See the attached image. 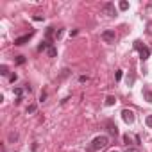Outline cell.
Segmentation results:
<instances>
[{"label": "cell", "mask_w": 152, "mask_h": 152, "mask_svg": "<svg viewBox=\"0 0 152 152\" xmlns=\"http://www.w3.org/2000/svg\"><path fill=\"white\" fill-rule=\"evenodd\" d=\"M125 152H140V148H138V147H127Z\"/></svg>", "instance_id": "obj_15"}, {"label": "cell", "mask_w": 152, "mask_h": 152, "mask_svg": "<svg viewBox=\"0 0 152 152\" xmlns=\"http://www.w3.org/2000/svg\"><path fill=\"white\" fill-rule=\"evenodd\" d=\"M16 140H18V134L16 132H11L9 134V141H16Z\"/></svg>", "instance_id": "obj_14"}, {"label": "cell", "mask_w": 152, "mask_h": 152, "mask_svg": "<svg viewBox=\"0 0 152 152\" xmlns=\"http://www.w3.org/2000/svg\"><path fill=\"white\" fill-rule=\"evenodd\" d=\"M23 61H25V59H23V56H18V57H16V63H18V64H22Z\"/></svg>", "instance_id": "obj_19"}, {"label": "cell", "mask_w": 152, "mask_h": 152, "mask_svg": "<svg viewBox=\"0 0 152 152\" xmlns=\"http://www.w3.org/2000/svg\"><path fill=\"white\" fill-rule=\"evenodd\" d=\"M102 13H104V15H107V16H115V15H116L115 4H111V2H106V4L102 6Z\"/></svg>", "instance_id": "obj_3"}, {"label": "cell", "mask_w": 152, "mask_h": 152, "mask_svg": "<svg viewBox=\"0 0 152 152\" xmlns=\"http://www.w3.org/2000/svg\"><path fill=\"white\" fill-rule=\"evenodd\" d=\"M107 131H109L113 136H116V134H118V127H116L115 124H111V122H107Z\"/></svg>", "instance_id": "obj_7"}, {"label": "cell", "mask_w": 152, "mask_h": 152, "mask_svg": "<svg viewBox=\"0 0 152 152\" xmlns=\"http://www.w3.org/2000/svg\"><path fill=\"white\" fill-rule=\"evenodd\" d=\"M113 152H116V150H113Z\"/></svg>", "instance_id": "obj_21"}, {"label": "cell", "mask_w": 152, "mask_h": 152, "mask_svg": "<svg viewBox=\"0 0 152 152\" xmlns=\"http://www.w3.org/2000/svg\"><path fill=\"white\" fill-rule=\"evenodd\" d=\"M115 102H116V99H115V97H107V99H106V104H107V106H113Z\"/></svg>", "instance_id": "obj_12"}, {"label": "cell", "mask_w": 152, "mask_h": 152, "mask_svg": "<svg viewBox=\"0 0 152 152\" xmlns=\"http://www.w3.org/2000/svg\"><path fill=\"white\" fill-rule=\"evenodd\" d=\"M124 143H125L127 147H132V145H131V138H129V134H125V136H124Z\"/></svg>", "instance_id": "obj_13"}, {"label": "cell", "mask_w": 152, "mask_h": 152, "mask_svg": "<svg viewBox=\"0 0 152 152\" xmlns=\"http://www.w3.org/2000/svg\"><path fill=\"white\" fill-rule=\"evenodd\" d=\"M145 122H147V125H148V127H152V115H148Z\"/></svg>", "instance_id": "obj_16"}, {"label": "cell", "mask_w": 152, "mask_h": 152, "mask_svg": "<svg viewBox=\"0 0 152 152\" xmlns=\"http://www.w3.org/2000/svg\"><path fill=\"white\" fill-rule=\"evenodd\" d=\"M34 111H36V106H34V104H32V106H29V107H27V113H34Z\"/></svg>", "instance_id": "obj_18"}, {"label": "cell", "mask_w": 152, "mask_h": 152, "mask_svg": "<svg viewBox=\"0 0 152 152\" xmlns=\"http://www.w3.org/2000/svg\"><path fill=\"white\" fill-rule=\"evenodd\" d=\"M52 34H54V29H52V27H50V29H48V31H47V38H48V39H50V38H52Z\"/></svg>", "instance_id": "obj_17"}, {"label": "cell", "mask_w": 152, "mask_h": 152, "mask_svg": "<svg viewBox=\"0 0 152 152\" xmlns=\"http://www.w3.org/2000/svg\"><path fill=\"white\" fill-rule=\"evenodd\" d=\"M107 143H109L107 136H97V138L91 141V148H93V150H102V148L107 147Z\"/></svg>", "instance_id": "obj_1"}, {"label": "cell", "mask_w": 152, "mask_h": 152, "mask_svg": "<svg viewBox=\"0 0 152 152\" xmlns=\"http://www.w3.org/2000/svg\"><path fill=\"white\" fill-rule=\"evenodd\" d=\"M7 73H9V68L6 64H2V66H0V75H7Z\"/></svg>", "instance_id": "obj_11"}, {"label": "cell", "mask_w": 152, "mask_h": 152, "mask_svg": "<svg viewBox=\"0 0 152 152\" xmlns=\"http://www.w3.org/2000/svg\"><path fill=\"white\" fill-rule=\"evenodd\" d=\"M115 77H116V81H120V79H122V70H118V72H116Z\"/></svg>", "instance_id": "obj_20"}, {"label": "cell", "mask_w": 152, "mask_h": 152, "mask_svg": "<svg viewBox=\"0 0 152 152\" xmlns=\"http://www.w3.org/2000/svg\"><path fill=\"white\" fill-rule=\"evenodd\" d=\"M143 97H145V100H147V102H150V104H152V91H150V90H143Z\"/></svg>", "instance_id": "obj_8"}, {"label": "cell", "mask_w": 152, "mask_h": 152, "mask_svg": "<svg viewBox=\"0 0 152 152\" xmlns=\"http://www.w3.org/2000/svg\"><path fill=\"white\" fill-rule=\"evenodd\" d=\"M122 118H124V122L132 124V122H134V113H132L131 109H124V111H122Z\"/></svg>", "instance_id": "obj_5"}, {"label": "cell", "mask_w": 152, "mask_h": 152, "mask_svg": "<svg viewBox=\"0 0 152 152\" xmlns=\"http://www.w3.org/2000/svg\"><path fill=\"white\" fill-rule=\"evenodd\" d=\"M47 54H48V56H50V57H56V56H57V50H56V48H54V47H52V45H50V47H48V48H47Z\"/></svg>", "instance_id": "obj_9"}, {"label": "cell", "mask_w": 152, "mask_h": 152, "mask_svg": "<svg viewBox=\"0 0 152 152\" xmlns=\"http://www.w3.org/2000/svg\"><path fill=\"white\" fill-rule=\"evenodd\" d=\"M134 48L140 52V57H141V59H147V57L150 56V50H148V47L141 45V41H134Z\"/></svg>", "instance_id": "obj_2"}, {"label": "cell", "mask_w": 152, "mask_h": 152, "mask_svg": "<svg viewBox=\"0 0 152 152\" xmlns=\"http://www.w3.org/2000/svg\"><path fill=\"white\" fill-rule=\"evenodd\" d=\"M32 34H34V32H29V34H25V36L16 38V39H15V45H23V43H27V41L32 38Z\"/></svg>", "instance_id": "obj_6"}, {"label": "cell", "mask_w": 152, "mask_h": 152, "mask_svg": "<svg viewBox=\"0 0 152 152\" xmlns=\"http://www.w3.org/2000/svg\"><path fill=\"white\" fill-rule=\"evenodd\" d=\"M102 39H104L106 43H115V39H116L115 31H104V32H102Z\"/></svg>", "instance_id": "obj_4"}, {"label": "cell", "mask_w": 152, "mask_h": 152, "mask_svg": "<svg viewBox=\"0 0 152 152\" xmlns=\"http://www.w3.org/2000/svg\"><path fill=\"white\" fill-rule=\"evenodd\" d=\"M118 7H120V9H122V11H127V9H129V4H127V2H125V0H122V2H120V4H118Z\"/></svg>", "instance_id": "obj_10"}]
</instances>
